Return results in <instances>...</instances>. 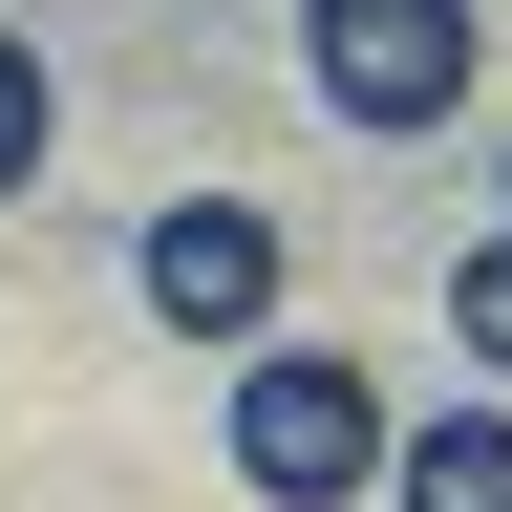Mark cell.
<instances>
[{
  "label": "cell",
  "mask_w": 512,
  "mask_h": 512,
  "mask_svg": "<svg viewBox=\"0 0 512 512\" xmlns=\"http://www.w3.org/2000/svg\"><path fill=\"white\" fill-rule=\"evenodd\" d=\"M43 128H64V107H43V43L0 22V192H43Z\"/></svg>",
  "instance_id": "6"
},
{
  "label": "cell",
  "mask_w": 512,
  "mask_h": 512,
  "mask_svg": "<svg viewBox=\"0 0 512 512\" xmlns=\"http://www.w3.org/2000/svg\"><path fill=\"white\" fill-rule=\"evenodd\" d=\"M384 384L342 363V342H235V491L256 512H342V491H384Z\"/></svg>",
  "instance_id": "1"
},
{
  "label": "cell",
  "mask_w": 512,
  "mask_h": 512,
  "mask_svg": "<svg viewBox=\"0 0 512 512\" xmlns=\"http://www.w3.org/2000/svg\"><path fill=\"white\" fill-rule=\"evenodd\" d=\"M491 192H512V171H491Z\"/></svg>",
  "instance_id": "7"
},
{
  "label": "cell",
  "mask_w": 512,
  "mask_h": 512,
  "mask_svg": "<svg viewBox=\"0 0 512 512\" xmlns=\"http://www.w3.org/2000/svg\"><path fill=\"white\" fill-rule=\"evenodd\" d=\"M448 342H470V363H512V214L448 256Z\"/></svg>",
  "instance_id": "5"
},
{
  "label": "cell",
  "mask_w": 512,
  "mask_h": 512,
  "mask_svg": "<svg viewBox=\"0 0 512 512\" xmlns=\"http://www.w3.org/2000/svg\"><path fill=\"white\" fill-rule=\"evenodd\" d=\"M128 299L171 320V342H278V214H256V192H171L150 235H128Z\"/></svg>",
  "instance_id": "3"
},
{
  "label": "cell",
  "mask_w": 512,
  "mask_h": 512,
  "mask_svg": "<svg viewBox=\"0 0 512 512\" xmlns=\"http://www.w3.org/2000/svg\"><path fill=\"white\" fill-rule=\"evenodd\" d=\"M384 512H512V406H427L384 448Z\"/></svg>",
  "instance_id": "4"
},
{
  "label": "cell",
  "mask_w": 512,
  "mask_h": 512,
  "mask_svg": "<svg viewBox=\"0 0 512 512\" xmlns=\"http://www.w3.org/2000/svg\"><path fill=\"white\" fill-rule=\"evenodd\" d=\"M470 22L491 0H299V86L342 128H448L470 107Z\"/></svg>",
  "instance_id": "2"
}]
</instances>
